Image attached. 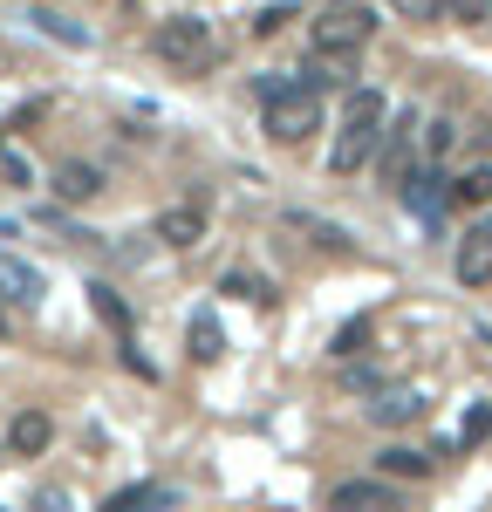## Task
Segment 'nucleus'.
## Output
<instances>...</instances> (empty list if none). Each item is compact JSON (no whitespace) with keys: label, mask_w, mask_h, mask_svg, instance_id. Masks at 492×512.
<instances>
[{"label":"nucleus","mask_w":492,"mask_h":512,"mask_svg":"<svg viewBox=\"0 0 492 512\" xmlns=\"http://www.w3.org/2000/svg\"><path fill=\"white\" fill-rule=\"evenodd\" d=\"M287 21H294V14H287V7H267V14H253V35H281Z\"/></svg>","instance_id":"25"},{"label":"nucleus","mask_w":492,"mask_h":512,"mask_svg":"<svg viewBox=\"0 0 492 512\" xmlns=\"http://www.w3.org/2000/svg\"><path fill=\"white\" fill-rule=\"evenodd\" d=\"M151 55H158L164 69H178V76H205L212 69V28H205L199 14H171L158 21V35H151Z\"/></svg>","instance_id":"3"},{"label":"nucleus","mask_w":492,"mask_h":512,"mask_svg":"<svg viewBox=\"0 0 492 512\" xmlns=\"http://www.w3.org/2000/svg\"><path fill=\"white\" fill-rule=\"evenodd\" d=\"M363 342H369V315H356L342 335H335V355H363Z\"/></svg>","instance_id":"23"},{"label":"nucleus","mask_w":492,"mask_h":512,"mask_svg":"<svg viewBox=\"0 0 492 512\" xmlns=\"http://www.w3.org/2000/svg\"><path fill=\"white\" fill-rule=\"evenodd\" d=\"M451 198H458V205H492V164H472V171L451 185Z\"/></svg>","instance_id":"17"},{"label":"nucleus","mask_w":492,"mask_h":512,"mask_svg":"<svg viewBox=\"0 0 492 512\" xmlns=\"http://www.w3.org/2000/svg\"><path fill=\"white\" fill-rule=\"evenodd\" d=\"M376 28V14L356 7V0H328V14L315 21V55H342V62H356V48L369 41Z\"/></svg>","instance_id":"4"},{"label":"nucleus","mask_w":492,"mask_h":512,"mask_svg":"<svg viewBox=\"0 0 492 512\" xmlns=\"http://www.w3.org/2000/svg\"><path fill=\"white\" fill-rule=\"evenodd\" d=\"M0 335H14V315H7V308H0Z\"/></svg>","instance_id":"27"},{"label":"nucleus","mask_w":492,"mask_h":512,"mask_svg":"<svg viewBox=\"0 0 492 512\" xmlns=\"http://www.w3.org/2000/svg\"><path fill=\"white\" fill-rule=\"evenodd\" d=\"M96 192H103V171H96V164H62V171H55V198H62V205H89Z\"/></svg>","instance_id":"12"},{"label":"nucleus","mask_w":492,"mask_h":512,"mask_svg":"<svg viewBox=\"0 0 492 512\" xmlns=\"http://www.w3.org/2000/svg\"><path fill=\"white\" fill-rule=\"evenodd\" d=\"M151 506H171V492L144 478V485H123V492H110V499H103L96 512H151Z\"/></svg>","instance_id":"13"},{"label":"nucleus","mask_w":492,"mask_h":512,"mask_svg":"<svg viewBox=\"0 0 492 512\" xmlns=\"http://www.w3.org/2000/svg\"><path fill=\"white\" fill-rule=\"evenodd\" d=\"M492 14V0H445V21H465V28H479Z\"/></svg>","instance_id":"21"},{"label":"nucleus","mask_w":492,"mask_h":512,"mask_svg":"<svg viewBox=\"0 0 492 512\" xmlns=\"http://www.w3.org/2000/svg\"><path fill=\"white\" fill-rule=\"evenodd\" d=\"M458 280L465 287H486L492 280V219L465 226V239H458Z\"/></svg>","instance_id":"7"},{"label":"nucleus","mask_w":492,"mask_h":512,"mask_svg":"<svg viewBox=\"0 0 492 512\" xmlns=\"http://www.w3.org/2000/svg\"><path fill=\"white\" fill-rule=\"evenodd\" d=\"M301 233H315V246H328V253H349V233L342 226H322V219H294Z\"/></svg>","instance_id":"20"},{"label":"nucleus","mask_w":492,"mask_h":512,"mask_svg":"<svg viewBox=\"0 0 492 512\" xmlns=\"http://www.w3.org/2000/svg\"><path fill=\"white\" fill-rule=\"evenodd\" d=\"M410 178H417V117H397L383 130V185L404 192Z\"/></svg>","instance_id":"5"},{"label":"nucleus","mask_w":492,"mask_h":512,"mask_svg":"<svg viewBox=\"0 0 492 512\" xmlns=\"http://www.w3.org/2000/svg\"><path fill=\"white\" fill-rule=\"evenodd\" d=\"M328 512H404V506H397V492L383 478H349V485L328 492Z\"/></svg>","instance_id":"6"},{"label":"nucleus","mask_w":492,"mask_h":512,"mask_svg":"<svg viewBox=\"0 0 492 512\" xmlns=\"http://www.w3.org/2000/svg\"><path fill=\"white\" fill-rule=\"evenodd\" d=\"M417 410H424V403H417V390H383L376 403H369V417H376V424H410Z\"/></svg>","instance_id":"15"},{"label":"nucleus","mask_w":492,"mask_h":512,"mask_svg":"<svg viewBox=\"0 0 492 512\" xmlns=\"http://www.w3.org/2000/svg\"><path fill=\"white\" fill-rule=\"evenodd\" d=\"M424 144H431V158H445V151H451V123H431V137H424Z\"/></svg>","instance_id":"26"},{"label":"nucleus","mask_w":492,"mask_h":512,"mask_svg":"<svg viewBox=\"0 0 492 512\" xmlns=\"http://www.w3.org/2000/svg\"><path fill=\"white\" fill-rule=\"evenodd\" d=\"M158 239L164 246H199L205 239V205H171V212H158Z\"/></svg>","instance_id":"10"},{"label":"nucleus","mask_w":492,"mask_h":512,"mask_svg":"<svg viewBox=\"0 0 492 512\" xmlns=\"http://www.w3.org/2000/svg\"><path fill=\"white\" fill-rule=\"evenodd\" d=\"M492 437V403H472L465 410V431H458V444H486Z\"/></svg>","instance_id":"19"},{"label":"nucleus","mask_w":492,"mask_h":512,"mask_svg":"<svg viewBox=\"0 0 492 512\" xmlns=\"http://www.w3.org/2000/svg\"><path fill=\"white\" fill-rule=\"evenodd\" d=\"M0 294L14 301V308H35L41 294H48V280L28 267V260H14V253H0Z\"/></svg>","instance_id":"8"},{"label":"nucleus","mask_w":492,"mask_h":512,"mask_svg":"<svg viewBox=\"0 0 492 512\" xmlns=\"http://www.w3.org/2000/svg\"><path fill=\"white\" fill-rule=\"evenodd\" d=\"M383 117H390V103H383L376 89H349V110H342L335 151H328V171H335V178H349V171H363V164H369L376 137H383Z\"/></svg>","instance_id":"2"},{"label":"nucleus","mask_w":492,"mask_h":512,"mask_svg":"<svg viewBox=\"0 0 492 512\" xmlns=\"http://www.w3.org/2000/svg\"><path fill=\"white\" fill-rule=\"evenodd\" d=\"M89 308H96V321L117 335V349H130V328H137V321H130V308H123L117 287H103V280H96V287H89Z\"/></svg>","instance_id":"11"},{"label":"nucleus","mask_w":492,"mask_h":512,"mask_svg":"<svg viewBox=\"0 0 492 512\" xmlns=\"http://www.w3.org/2000/svg\"><path fill=\"white\" fill-rule=\"evenodd\" d=\"M48 444H55L48 410H21V417H14V431H7V451H14V458H41Z\"/></svg>","instance_id":"9"},{"label":"nucleus","mask_w":492,"mask_h":512,"mask_svg":"<svg viewBox=\"0 0 492 512\" xmlns=\"http://www.w3.org/2000/svg\"><path fill=\"white\" fill-rule=\"evenodd\" d=\"M35 21H41V35H55V41H69V48H89V35H82L76 21H62V14H48V7H41Z\"/></svg>","instance_id":"18"},{"label":"nucleus","mask_w":492,"mask_h":512,"mask_svg":"<svg viewBox=\"0 0 492 512\" xmlns=\"http://www.w3.org/2000/svg\"><path fill=\"white\" fill-rule=\"evenodd\" d=\"M376 465H383V478H431V458L424 451H404V444H390Z\"/></svg>","instance_id":"16"},{"label":"nucleus","mask_w":492,"mask_h":512,"mask_svg":"<svg viewBox=\"0 0 492 512\" xmlns=\"http://www.w3.org/2000/svg\"><path fill=\"white\" fill-rule=\"evenodd\" d=\"M226 294H246V301H260V308L274 301V287H267V280H253V274H226Z\"/></svg>","instance_id":"22"},{"label":"nucleus","mask_w":492,"mask_h":512,"mask_svg":"<svg viewBox=\"0 0 492 512\" xmlns=\"http://www.w3.org/2000/svg\"><path fill=\"white\" fill-rule=\"evenodd\" d=\"M185 349H192V362H219V355H226L219 321H212V315H192V328H185Z\"/></svg>","instance_id":"14"},{"label":"nucleus","mask_w":492,"mask_h":512,"mask_svg":"<svg viewBox=\"0 0 492 512\" xmlns=\"http://www.w3.org/2000/svg\"><path fill=\"white\" fill-rule=\"evenodd\" d=\"M404 21H445V0H390Z\"/></svg>","instance_id":"24"},{"label":"nucleus","mask_w":492,"mask_h":512,"mask_svg":"<svg viewBox=\"0 0 492 512\" xmlns=\"http://www.w3.org/2000/svg\"><path fill=\"white\" fill-rule=\"evenodd\" d=\"M260 103H267V137L287 144V151L322 130V89H308L301 76H267L260 82Z\"/></svg>","instance_id":"1"}]
</instances>
